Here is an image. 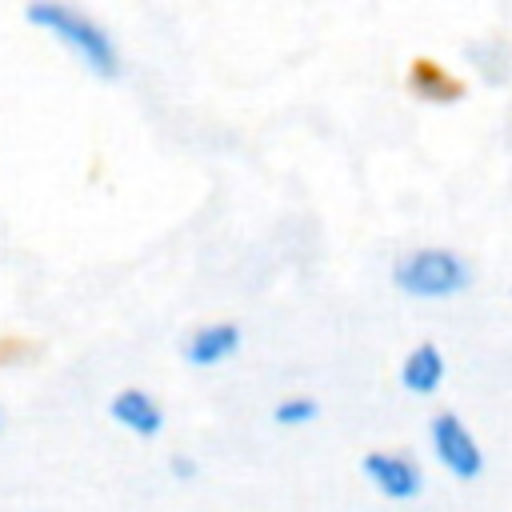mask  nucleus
<instances>
[{
    "label": "nucleus",
    "instance_id": "1",
    "mask_svg": "<svg viewBox=\"0 0 512 512\" xmlns=\"http://www.w3.org/2000/svg\"><path fill=\"white\" fill-rule=\"evenodd\" d=\"M28 20L40 24V28H48L52 36L68 40L92 72L116 76V48H112L108 32H104L96 20H88L84 12L68 8V4H32V8H28Z\"/></svg>",
    "mask_w": 512,
    "mask_h": 512
},
{
    "label": "nucleus",
    "instance_id": "2",
    "mask_svg": "<svg viewBox=\"0 0 512 512\" xmlns=\"http://www.w3.org/2000/svg\"><path fill=\"white\" fill-rule=\"evenodd\" d=\"M392 280L408 292V296H456L468 284V264L448 252V248H416L408 256H400V264L392 268Z\"/></svg>",
    "mask_w": 512,
    "mask_h": 512
},
{
    "label": "nucleus",
    "instance_id": "3",
    "mask_svg": "<svg viewBox=\"0 0 512 512\" xmlns=\"http://www.w3.org/2000/svg\"><path fill=\"white\" fill-rule=\"evenodd\" d=\"M428 432H432V448H436V456H440V464L448 472H456L460 480H472L480 472V464H484L480 444H476V436L452 412L432 416V428Z\"/></svg>",
    "mask_w": 512,
    "mask_h": 512
},
{
    "label": "nucleus",
    "instance_id": "4",
    "mask_svg": "<svg viewBox=\"0 0 512 512\" xmlns=\"http://www.w3.org/2000/svg\"><path fill=\"white\" fill-rule=\"evenodd\" d=\"M364 472L384 496L408 500V496L420 492V468L400 452H368L364 456Z\"/></svg>",
    "mask_w": 512,
    "mask_h": 512
},
{
    "label": "nucleus",
    "instance_id": "5",
    "mask_svg": "<svg viewBox=\"0 0 512 512\" xmlns=\"http://www.w3.org/2000/svg\"><path fill=\"white\" fill-rule=\"evenodd\" d=\"M400 380H404V388L408 392H436L440 388V380H444V356H440V348L436 344H416L408 356H404V364H400Z\"/></svg>",
    "mask_w": 512,
    "mask_h": 512
},
{
    "label": "nucleus",
    "instance_id": "6",
    "mask_svg": "<svg viewBox=\"0 0 512 512\" xmlns=\"http://www.w3.org/2000/svg\"><path fill=\"white\" fill-rule=\"evenodd\" d=\"M112 416H116V424H124V428H132V432H140V436H152V432H160V424H164L156 400H152L148 392H140V388L116 392Z\"/></svg>",
    "mask_w": 512,
    "mask_h": 512
},
{
    "label": "nucleus",
    "instance_id": "7",
    "mask_svg": "<svg viewBox=\"0 0 512 512\" xmlns=\"http://www.w3.org/2000/svg\"><path fill=\"white\" fill-rule=\"evenodd\" d=\"M236 344H240V328H236V324H204V328L188 340L184 356H188L192 364H216V360L232 356Z\"/></svg>",
    "mask_w": 512,
    "mask_h": 512
},
{
    "label": "nucleus",
    "instance_id": "8",
    "mask_svg": "<svg viewBox=\"0 0 512 512\" xmlns=\"http://www.w3.org/2000/svg\"><path fill=\"white\" fill-rule=\"evenodd\" d=\"M312 416H316V400H308V396H292V400L276 404V420L280 424H304Z\"/></svg>",
    "mask_w": 512,
    "mask_h": 512
},
{
    "label": "nucleus",
    "instance_id": "9",
    "mask_svg": "<svg viewBox=\"0 0 512 512\" xmlns=\"http://www.w3.org/2000/svg\"><path fill=\"white\" fill-rule=\"evenodd\" d=\"M172 472H176L180 480H192V472H196V464H192L188 456H172Z\"/></svg>",
    "mask_w": 512,
    "mask_h": 512
}]
</instances>
